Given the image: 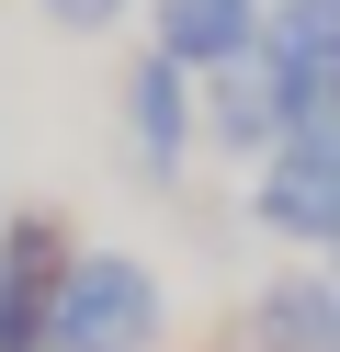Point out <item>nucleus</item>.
<instances>
[{
    "mask_svg": "<svg viewBox=\"0 0 340 352\" xmlns=\"http://www.w3.org/2000/svg\"><path fill=\"white\" fill-rule=\"evenodd\" d=\"M0 216H12V205H0Z\"/></svg>",
    "mask_w": 340,
    "mask_h": 352,
    "instance_id": "obj_10",
    "label": "nucleus"
},
{
    "mask_svg": "<svg viewBox=\"0 0 340 352\" xmlns=\"http://www.w3.org/2000/svg\"><path fill=\"white\" fill-rule=\"evenodd\" d=\"M91 239L57 205H12L0 216V352H57V296L80 273Z\"/></svg>",
    "mask_w": 340,
    "mask_h": 352,
    "instance_id": "obj_2",
    "label": "nucleus"
},
{
    "mask_svg": "<svg viewBox=\"0 0 340 352\" xmlns=\"http://www.w3.org/2000/svg\"><path fill=\"white\" fill-rule=\"evenodd\" d=\"M34 12H45L57 34H113V23H136L148 0H34Z\"/></svg>",
    "mask_w": 340,
    "mask_h": 352,
    "instance_id": "obj_8",
    "label": "nucleus"
},
{
    "mask_svg": "<svg viewBox=\"0 0 340 352\" xmlns=\"http://www.w3.org/2000/svg\"><path fill=\"white\" fill-rule=\"evenodd\" d=\"M193 102H204V160H272V148H284V91H272L261 46H249L238 69H204Z\"/></svg>",
    "mask_w": 340,
    "mask_h": 352,
    "instance_id": "obj_6",
    "label": "nucleus"
},
{
    "mask_svg": "<svg viewBox=\"0 0 340 352\" xmlns=\"http://www.w3.org/2000/svg\"><path fill=\"white\" fill-rule=\"evenodd\" d=\"M249 228L329 261L340 250V137H284L272 160H249Z\"/></svg>",
    "mask_w": 340,
    "mask_h": 352,
    "instance_id": "obj_4",
    "label": "nucleus"
},
{
    "mask_svg": "<svg viewBox=\"0 0 340 352\" xmlns=\"http://www.w3.org/2000/svg\"><path fill=\"white\" fill-rule=\"evenodd\" d=\"M227 352H340V273L329 261H284L272 284H249Z\"/></svg>",
    "mask_w": 340,
    "mask_h": 352,
    "instance_id": "obj_5",
    "label": "nucleus"
},
{
    "mask_svg": "<svg viewBox=\"0 0 340 352\" xmlns=\"http://www.w3.org/2000/svg\"><path fill=\"white\" fill-rule=\"evenodd\" d=\"M57 352H170V284L136 250H80L57 296Z\"/></svg>",
    "mask_w": 340,
    "mask_h": 352,
    "instance_id": "obj_1",
    "label": "nucleus"
},
{
    "mask_svg": "<svg viewBox=\"0 0 340 352\" xmlns=\"http://www.w3.org/2000/svg\"><path fill=\"white\" fill-rule=\"evenodd\" d=\"M113 114H125V160H136V182H193V160H204V102H193V69L181 57H159V46H136L125 57V80H113Z\"/></svg>",
    "mask_w": 340,
    "mask_h": 352,
    "instance_id": "obj_3",
    "label": "nucleus"
},
{
    "mask_svg": "<svg viewBox=\"0 0 340 352\" xmlns=\"http://www.w3.org/2000/svg\"><path fill=\"white\" fill-rule=\"evenodd\" d=\"M261 23H272V0H148V46L159 57H181V69H238L249 46H261Z\"/></svg>",
    "mask_w": 340,
    "mask_h": 352,
    "instance_id": "obj_7",
    "label": "nucleus"
},
{
    "mask_svg": "<svg viewBox=\"0 0 340 352\" xmlns=\"http://www.w3.org/2000/svg\"><path fill=\"white\" fill-rule=\"evenodd\" d=\"M329 273H340V250H329Z\"/></svg>",
    "mask_w": 340,
    "mask_h": 352,
    "instance_id": "obj_9",
    "label": "nucleus"
}]
</instances>
